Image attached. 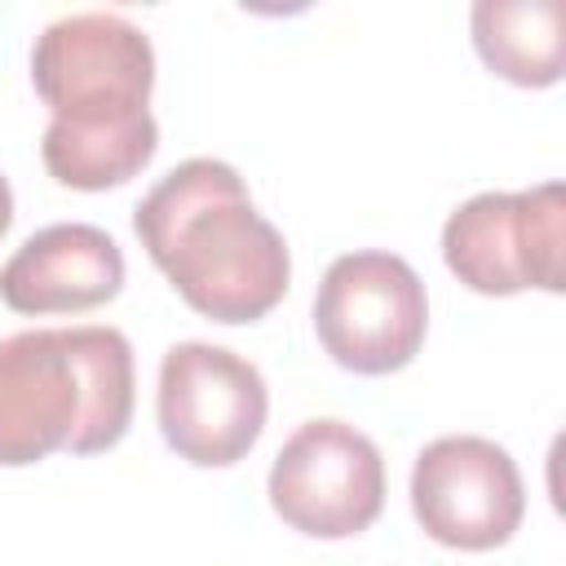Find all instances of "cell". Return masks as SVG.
I'll use <instances>...</instances> for the list:
<instances>
[{
    "mask_svg": "<svg viewBox=\"0 0 566 566\" xmlns=\"http://www.w3.org/2000/svg\"><path fill=\"white\" fill-rule=\"evenodd\" d=\"M124 287L119 243L88 221L35 230L0 270V301L18 314H84Z\"/></svg>",
    "mask_w": 566,
    "mask_h": 566,
    "instance_id": "obj_9",
    "label": "cell"
},
{
    "mask_svg": "<svg viewBox=\"0 0 566 566\" xmlns=\"http://www.w3.org/2000/svg\"><path fill=\"white\" fill-rule=\"evenodd\" d=\"M159 146V124L150 111L115 124H62L49 119L40 155L53 181L71 190H111L137 177Z\"/></svg>",
    "mask_w": 566,
    "mask_h": 566,
    "instance_id": "obj_10",
    "label": "cell"
},
{
    "mask_svg": "<svg viewBox=\"0 0 566 566\" xmlns=\"http://www.w3.org/2000/svg\"><path fill=\"white\" fill-rule=\"evenodd\" d=\"M31 84L62 124H115L150 111L155 49L119 13H71L49 22L31 49Z\"/></svg>",
    "mask_w": 566,
    "mask_h": 566,
    "instance_id": "obj_2",
    "label": "cell"
},
{
    "mask_svg": "<svg viewBox=\"0 0 566 566\" xmlns=\"http://www.w3.org/2000/svg\"><path fill=\"white\" fill-rule=\"evenodd\" d=\"M133 230L181 301L212 323H256L287 292V243L221 159H186L159 177Z\"/></svg>",
    "mask_w": 566,
    "mask_h": 566,
    "instance_id": "obj_1",
    "label": "cell"
},
{
    "mask_svg": "<svg viewBox=\"0 0 566 566\" xmlns=\"http://www.w3.org/2000/svg\"><path fill=\"white\" fill-rule=\"evenodd\" d=\"M155 416L164 442L181 460L199 469H226L256 447L270 416V389L261 371L234 349L181 340L159 363Z\"/></svg>",
    "mask_w": 566,
    "mask_h": 566,
    "instance_id": "obj_5",
    "label": "cell"
},
{
    "mask_svg": "<svg viewBox=\"0 0 566 566\" xmlns=\"http://www.w3.org/2000/svg\"><path fill=\"white\" fill-rule=\"evenodd\" d=\"M9 221H13V190H9V181L0 177V234L9 230Z\"/></svg>",
    "mask_w": 566,
    "mask_h": 566,
    "instance_id": "obj_13",
    "label": "cell"
},
{
    "mask_svg": "<svg viewBox=\"0 0 566 566\" xmlns=\"http://www.w3.org/2000/svg\"><path fill=\"white\" fill-rule=\"evenodd\" d=\"M411 513L420 531L447 548L486 553L513 539L526 491L513 455L478 433L429 442L411 469Z\"/></svg>",
    "mask_w": 566,
    "mask_h": 566,
    "instance_id": "obj_7",
    "label": "cell"
},
{
    "mask_svg": "<svg viewBox=\"0 0 566 566\" xmlns=\"http://www.w3.org/2000/svg\"><path fill=\"white\" fill-rule=\"evenodd\" d=\"M429 327L420 274L394 252H345L327 265L314 292L318 345L358 376L407 367Z\"/></svg>",
    "mask_w": 566,
    "mask_h": 566,
    "instance_id": "obj_4",
    "label": "cell"
},
{
    "mask_svg": "<svg viewBox=\"0 0 566 566\" xmlns=\"http://www.w3.org/2000/svg\"><path fill=\"white\" fill-rule=\"evenodd\" d=\"M478 57L522 88L562 80V4L557 0H478L473 4Z\"/></svg>",
    "mask_w": 566,
    "mask_h": 566,
    "instance_id": "obj_11",
    "label": "cell"
},
{
    "mask_svg": "<svg viewBox=\"0 0 566 566\" xmlns=\"http://www.w3.org/2000/svg\"><path fill=\"white\" fill-rule=\"evenodd\" d=\"M447 270L482 292L513 296L522 287H566V208L562 186L544 181L531 190H486L460 203L442 226Z\"/></svg>",
    "mask_w": 566,
    "mask_h": 566,
    "instance_id": "obj_3",
    "label": "cell"
},
{
    "mask_svg": "<svg viewBox=\"0 0 566 566\" xmlns=\"http://www.w3.org/2000/svg\"><path fill=\"white\" fill-rule=\"evenodd\" d=\"M274 513L314 539H349L385 509L380 447L345 420H305L270 469Z\"/></svg>",
    "mask_w": 566,
    "mask_h": 566,
    "instance_id": "obj_6",
    "label": "cell"
},
{
    "mask_svg": "<svg viewBox=\"0 0 566 566\" xmlns=\"http://www.w3.org/2000/svg\"><path fill=\"white\" fill-rule=\"evenodd\" d=\"M84 416V380L62 327L13 332L0 340V464H40L66 451Z\"/></svg>",
    "mask_w": 566,
    "mask_h": 566,
    "instance_id": "obj_8",
    "label": "cell"
},
{
    "mask_svg": "<svg viewBox=\"0 0 566 566\" xmlns=\"http://www.w3.org/2000/svg\"><path fill=\"white\" fill-rule=\"evenodd\" d=\"M62 340L84 380V416L66 451L71 455L111 451L133 424V402H137L133 345L119 327H62Z\"/></svg>",
    "mask_w": 566,
    "mask_h": 566,
    "instance_id": "obj_12",
    "label": "cell"
}]
</instances>
